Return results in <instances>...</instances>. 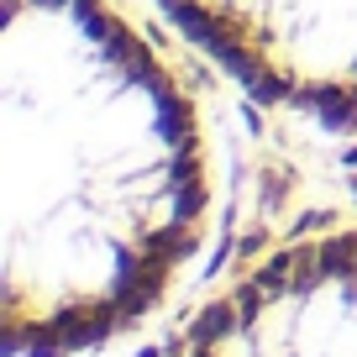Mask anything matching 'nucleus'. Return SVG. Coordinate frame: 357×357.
Returning a JSON list of instances; mask_svg holds the SVG:
<instances>
[{"label": "nucleus", "instance_id": "f257e3e1", "mask_svg": "<svg viewBox=\"0 0 357 357\" xmlns=\"http://www.w3.org/2000/svg\"><path fill=\"white\" fill-rule=\"evenodd\" d=\"M195 100L111 0L0 6V336L68 357L132 331L195 257Z\"/></svg>", "mask_w": 357, "mask_h": 357}, {"label": "nucleus", "instance_id": "f03ea898", "mask_svg": "<svg viewBox=\"0 0 357 357\" xmlns=\"http://www.w3.org/2000/svg\"><path fill=\"white\" fill-rule=\"evenodd\" d=\"M257 100L357 132V0H158Z\"/></svg>", "mask_w": 357, "mask_h": 357}, {"label": "nucleus", "instance_id": "7ed1b4c3", "mask_svg": "<svg viewBox=\"0 0 357 357\" xmlns=\"http://www.w3.org/2000/svg\"><path fill=\"white\" fill-rule=\"evenodd\" d=\"M174 357H357V226L273 247L200 310Z\"/></svg>", "mask_w": 357, "mask_h": 357}]
</instances>
